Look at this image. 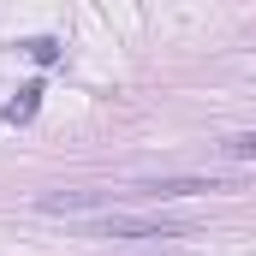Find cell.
<instances>
[{
	"label": "cell",
	"instance_id": "6da1fadb",
	"mask_svg": "<svg viewBox=\"0 0 256 256\" xmlns=\"http://www.w3.org/2000/svg\"><path fill=\"white\" fill-rule=\"evenodd\" d=\"M84 238H179V226L161 220V214L108 208V214H90V220H84Z\"/></svg>",
	"mask_w": 256,
	"mask_h": 256
},
{
	"label": "cell",
	"instance_id": "7a4b0ae2",
	"mask_svg": "<svg viewBox=\"0 0 256 256\" xmlns=\"http://www.w3.org/2000/svg\"><path fill=\"white\" fill-rule=\"evenodd\" d=\"M208 191H232V179H137L131 196H155V202H179V196H208Z\"/></svg>",
	"mask_w": 256,
	"mask_h": 256
},
{
	"label": "cell",
	"instance_id": "3957f363",
	"mask_svg": "<svg viewBox=\"0 0 256 256\" xmlns=\"http://www.w3.org/2000/svg\"><path fill=\"white\" fill-rule=\"evenodd\" d=\"M36 108H42V84H24V90L6 102V120H12V126H30V120H36Z\"/></svg>",
	"mask_w": 256,
	"mask_h": 256
},
{
	"label": "cell",
	"instance_id": "277c9868",
	"mask_svg": "<svg viewBox=\"0 0 256 256\" xmlns=\"http://www.w3.org/2000/svg\"><path fill=\"white\" fill-rule=\"evenodd\" d=\"M214 149H220V161H256V131H232V137H220Z\"/></svg>",
	"mask_w": 256,
	"mask_h": 256
},
{
	"label": "cell",
	"instance_id": "5b68a950",
	"mask_svg": "<svg viewBox=\"0 0 256 256\" xmlns=\"http://www.w3.org/2000/svg\"><path fill=\"white\" fill-rule=\"evenodd\" d=\"M30 54H36L42 66H54V60H60V42H48V36H42V42H30Z\"/></svg>",
	"mask_w": 256,
	"mask_h": 256
}]
</instances>
